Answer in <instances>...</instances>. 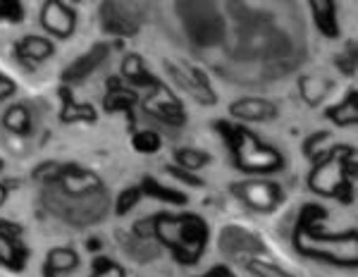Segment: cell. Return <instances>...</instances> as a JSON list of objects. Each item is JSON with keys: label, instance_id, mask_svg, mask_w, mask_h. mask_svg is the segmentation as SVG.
Instances as JSON below:
<instances>
[{"label": "cell", "instance_id": "obj_1", "mask_svg": "<svg viewBox=\"0 0 358 277\" xmlns=\"http://www.w3.org/2000/svg\"><path fill=\"white\" fill-rule=\"evenodd\" d=\"M327 211L317 204L301 208L292 227V249L306 261L330 265V268H358V232H334L325 227Z\"/></svg>", "mask_w": 358, "mask_h": 277}, {"label": "cell", "instance_id": "obj_2", "mask_svg": "<svg viewBox=\"0 0 358 277\" xmlns=\"http://www.w3.org/2000/svg\"><path fill=\"white\" fill-rule=\"evenodd\" d=\"M151 234L172 261L184 268L199 265L210 241V225L199 213H158L148 218Z\"/></svg>", "mask_w": 358, "mask_h": 277}, {"label": "cell", "instance_id": "obj_3", "mask_svg": "<svg viewBox=\"0 0 358 277\" xmlns=\"http://www.w3.org/2000/svg\"><path fill=\"white\" fill-rule=\"evenodd\" d=\"M217 134L222 136L224 148L229 153L232 167L246 177H270L285 170L287 160L280 148L253 132L248 125L232 122V120H217Z\"/></svg>", "mask_w": 358, "mask_h": 277}, {"label": "cell", "instance_id": "obj_4", "mask_svg": "<svg viewBox=\"0 0 358 277\" xmlns=\"http://www.w3.org/2000/svg\"><path fill=\"white\" fill-rule=\"evenodd\" d=\"M356 148L351 143H330L325 153L310 163L306 187L317 199H330L342 206L354 204Z\"/></svg>", "mask_w": 358, "mask_h": 277}, {"label": "cell", "instance_id": "obj_5", "mask_svg": "<svg viewBox=\"0 0 358 277\" xmlns=\"http://www.w3.org/2000/svg\"><path fill=\"white\" fill-rule=\"evenodd\" d=\"M229 194L248 211L261 213V215H270L285 204V189L270 177H246V180L232 182Z\"/></svg>", "mask_w": 358, "mask_h": 277}, {"label": "cell", "instance_id": "obj_6", "mask_svg": "<svg viewBox=\"0 0 358 277\" xmlns=\"http://www.w3.org/2000/svg\"><path fill=\"white\" fill-rule=\"evenodd\" d=\"M165 69L170 74L172 84L177 86L182 94H187L194 103L203 108L217 106V94L213 89L210 79L206 77V72L201 67L192 65V62L182 60V57H167Z\"/></svg>", "mask_w": 358, "mask_h": 277}, {"label": "cell", "instance_id": "obj_7", "mask_svg": "<svg viewBox=\"0 0 358 277\" xmlns=\"http://www.w3.org/2000/svg\"><path fill=\"white\" fill-rule=\"evenodd\" d=\"M143 113L148 115V118L158 120V122L163 125H170V127H182L187 122V111H184L182 101L172 94V89L167 84H163L158 79L151 91H148V96L143 98Z\"/></svg>", "mask_w": 358, "mask_h": 277}, {"label": "cell", "instance_id": "obj_8", "mask_svg": "<svg viewBox=\"0 0 358 277\" xmlns=\"http://www.w3.org/2000/svg\"><path fill=\"white\" fill-rule=\"evenodd\" d=\"M77 10L62 0H45L38 10V24L48 36L57 38V41H67L77 31Z\"/></svg>", "mask_w": 358, "mask_h": 277}, {"label": "cell", "instance_id": "obj_9", "mask_svg": "<svg viewBox=\"0 0 358 277\" xmlns=\"http://www.w3.org/2000/svg\"><path fill=\"white\" fill-rule=\"evenodd\" d=\"M22 227L8 220H0V265L13 273H22L27 268L29 251L20 239Z\"/></svg>", "mask_w": 358, "mask_h": 277}, {"label": "cell", "instance_id": "obj_10", "mask_svg": "<svg viewBox=\"0 0 358 277\" xmlns=\"http://www.w3.org/2000/svg\"><path fill=\"white\" fill-rule=\"evenodd\" d=\"M229 118L232 122L251 125V122H270L277 118V106L261 96H244L229 103Z\"/></svg>", "mask_w": 358, "mask_h": 277}, {"label": "cell", "instance_id": "obj_11", "mask_svg": "<svg viewBox=\"0 0 358 277\" xmlns=\"http://www.w3.org/2000/svg\"><path fill=\"white\" fill-rule=\"evenodd\" d=\"M55 53V43L45 36H38V34H27L20 41L15 43V55L20 62H24L27 67L41 65L48 57H53Z\"/></svg>", "mask_w": 358, "mask_h": 277}, {"label": "cell", "instance_id": "obj_12", "mask_svg": "<svg viewBox=\"0 0 358 277\" xmlns=\"http://www.w3.org/2000/svg\"><path fill=\"white\" fill-rule=\"evenodd\" d=\"M322 118H325L327 122H332L334 127H339V129H351V127H356L358 125V94L354 86L346 89V94L339 98L337 103L327 106L325 111H322Z\"/></svg>", "mask_w": 358, "mask_h": 277}, {"label": "cell", "instance_id": "obj_13", "mask_svg": "<svg viewBox=\"0 0 358 277\" xmlns=\"http://www.w3.org/2000/svg\"><path fill=\"white\" fill-rule=\"evenodd\" d=\"M82 265V258L69 246H55L43 258V277H65Z\"/></svg>", "mask_w": 358, "mask_h": 277}, {"label": "cell", "instance_id": "obj_14", "mask_svg": "<svg viewBox=\"0 0 358 277\" xmlns=\"http://www.w3.org/2000/svg\"><path fill=\"white\" fill-rule=\"evenodd\" d=\"M308 8H310V15H313L317 31L325 38H337L339 36L337 3H332V0H310Z\"/></svg>", "mask_w": 358, "mask_h": 277}, {"label": "cell", "instance_id": "obj_15", "mask_svg": "<svg viewBox=\"0 0 358 277\" xmlns=\"http://www.w3.org/2000/svg\"><path fill=\"white\" fill-rule=\"evenodd\" d=\"M122 74L131 82V86H146V89H151V86L158 82V77H153L151 72H148L146 62H143L141 55H127L122 60Z\"/></svg>", "mask_w": 358, "mask_h": 277}, {"label": "cell", "instance_id": "obj_16", "mask_svg": "<svg viewBox=\"0 0 358 277\" xmlns=\"http://www.w3.org/2000/svg\"><path fill=\"white\" fill-rule=\"evenodd\" d=\"M141 187L143 196H151L153 201H163V204H175V206H184L187 204V196L172 187H165L163 182H158L155 177H143V182L138 184Z\"/></svg>", "mask_w": 358, "mask_h": 277}, {"label": "cell", "instance_id": "obj_17", "mask_svg": "<svg viewBox=\"0 0 358 277\" xmlns=\"http://www.w3.org/2000/svg\"><path fill=\"white\" fill-rule=\"evenodd\" d=\"M210 163H213V155L208 151H201V148L184 146V148H177L175 151V165L182 167V170L194 172V175H199V172Z\"/></svg>", "mask_w": 358, "mask_h": 277}, {"label": "cell", "instance_id": "obj_18", "mask_svg": "<svg viewBox=\"0 0 358 277\" xmlns=\"http://www.w3.org/2000/svg\"><path fill=\"white\" fill-rule=\"evenodd\" d=\"M3 127L10 132V134H29L31 129V115H29V108L24 103H13L8 106V111L3 113Z\"/></svg>", "mask_w": 358, "mask_h": 277}, {"label": "cell", "instance_id": "obj_19", "mask_svg": "<svg viewBox=\"0 0 358 277\" xmlns=\"http://www.w3.org/2000/svg\"><path fill=\"white\" fill-rule=\"evenodd\" d=\"M299 91H301L306 106L315 108L325 101L327 94H330V82H322V79H317V77H301L299 79Z\"/></svg>", "mask_w": 358, "mask_h": 277}, {"label": "cell", "instance_id": "obj_20", "mask_svg": "<svg viewBox=\"0 0 358 277\" xmlns=\"http://www.w3.org/2000/svg\"><path fill=\"white\" fill-rule=\"evenodd\" d=\"M246 270L253 277H296L292 270H285L270 258H251V261H246Z\"/></svg>", "mask_w": 358, "mask_h": 277}, {"label": "cell", "instance_id": "obj_21", "mask_svg": "<svg viewBox=\"0 0 358 277\" xmlns=\"http://www.w3.org/2000/svg\"><path fill=\"white\" fill-rule=\"evenodd\" d=\"M89 277H127V270L122 263H117L110 256H96L91 261Z\"/></svg>", "mask_w": 358, "mask_h": 277}, {"label": "cell", "instance_id": "obj_22", "mask_svg": "<svg viewBox=\"0 0 358 277\" xmlns=\"http://www.w3.org/2000/svg\"><path fill=\"white\" fill-rule=\"evenodd\" d=\"M330 141H332V134L330 132H315V134H310L308 138L303 141V146H301V151L306 158L313 163V160L320 158L322 153L330 148Z\"/></svg>", "mask_w": 358, "mask_h": 277}, {"label": "cell", "instance_id": "obj_23", "mask_svg": "<svg viewBox=\"0 0 358 277\" xmlns=\"http://www.w3.org/2000/svg\"><path fill=\"white\" fill-rule=\"evenodd\" d=\"M143 199V192H141V187H127L122 194H120V199L115 201V213L117 215H127V213L131 211V208H136L138 206V201Z\"/></svg>", "mask_w": 358, "mask_h": 277}, {"label": "cell", "instance_id": "obj_24", "mask_svg": "<svg viewBox=\"0 0 358 277\" xmlns=\"http://www.w3.org/2000/svg\"><path fill=\"white\" fill-rule=\"evenodd\" d=\"M165 172L172 177V180H177L179 184H187V187H192V189L206 187V180H201L199 175H194V172H189V170H182V167H177L175 163L165 165Z\"/></svg>", "mask_w": 358, "mask_h": 277}, {"label": "cell", "instance_id": "obj_25", "mask_svg": "<svg viewBox=\"0 0 358 277\" xmlns=\"http://www.w3.org/2000/svg\"><path fill=\"white\" fill-rule=\"evenodd\" d=\"M17 94V84L13 77H8L5 72H0V103L10 101Z\"/></svg>", "mask_w": 358, "mask_h": 277}, {"label": "cell", "instance_id": "obj_26", "mask_svg": "<svg viewBox=\"0 0 358 277\" xmlns=\"http://www.w3.org/2000/svg\"><path fill=\"white\" fill-rule=\"evenodd\" d=\"M196 277H236V275H234V270L229 268V265L217 263V265H213V268H208L206 273H201Z\"/></svg>", "mask_w": 358, "mask_h": 277}, {"label": "cell", "instance_id": "obj_27", "mask_svg": "<svg viewBox=\"0 0 358 277\" xmlns=\"http://www.w3.org/2000/svg\"><path fill=\"white\" fill-rule=\"evenodd\" d=\"M8 196H10V184H8V182H0V208L5 206Z\"/></svg>", "mask_w": 358, "mask_h": 277}, {"label": "cell", "instance_id": "obj_28", "mask_svg": "<svg viewBox=\"0 0 358 277\" xmlns=\"http://www.w3.org/2000/svg\"><path fill=\"white\" fill-rule=\"evenodd\" d=\"M5 170V163H3V158H0V172H3Z\"/></svg>", "mask_w": 358, "mask_h": 277}, {"label": "cell", "instance_id": "obj_29", "mask_svg": "<svg viewBox=\"0 0 358 277\" xmlns=\"http://www.w3.org/2000/svg\"><path fill=\"white\" fill-rule=\"evenodd\" d=\"M0 20H3V8H0Z\"/></svg>", "mask_w": 358, "mask_h": 277}]
</instances>
